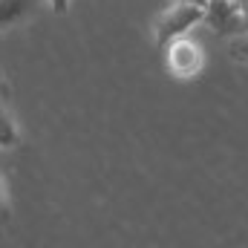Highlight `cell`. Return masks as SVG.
<instances>
[{"label": "cell", "mask_w": 248, "mask_h": 248, "mask_svg": "<svg viewBox=\"0 0 248 248\" xmlns=\"http://www.w3.org/2000/svg\"><path fill=\"white\" fill-rule=\"evenodd\" d=\"M165 49V61H168V69L176 75V78H196L205 66V55H202V46L187 41L185 35L182 38H173L170 44L162 46Z\"/></svg>", "instance_id": "cell-2"}, {"label": "cell", "mask_w": 248, "mask_h": 248, "mask_svg": "<svg viewBox=\"0 0 248 248\" xmlns=\"http://www.w3.org/2000/svg\"><path fill=\"white\" fill-rule=\"evenodd\" d=\"M231 3L237 9V32H248V0H231Z\"/></svg>", "instance_id": "cell-6"}, {"label": "cell", "mask_w": 248, "mask_h": 248, "mask_svg": "<svg viewBox=\"0 0 248 248\" xmlns=\"http://www.w3.org/2000/svg\"><path fill=\"white\" fill-rule=\"evenodd\" d=\"M6 217H9V205H6V182H3V176H0V228H3V222H6Z\"/></svg>", "instance_id": "cell-7"}, {"label": "cell", "mask_w": 248, "mask_h": 248, "mask_svg": "<svg viewBox=\"0 0 248 248\" xmlns=\"http://www.w3.org/2000/svg\"><path fill=\"white\" fill-rule=\"evenodd\" d=\"M38 6H41V0H0V32L32 17Z\"/></svg>", "instance_id": "cell-3"}, {"label": "cell", "mask_w": 248, "mask_h": 248, "mask_svg": "<svg viewBox=\"0 0 248 248\" xmlns=\"http://www.w3.org/2000/svg\"><path fill=\"white\" fill-rule=\"evenodd\" d=\"M205 20V6L199 3H190V0H173L153 23V32H156V44L165 46L170 44L173 38H182L187 35L196 23Z\"/></svg>", "instance_id": "cell-1"}, {"label": "cell", "mask_w": 248, "mask_h": 248, "mask_svg": "<svg viewBox=\"0 0 248 248\" xmlns=\"http://www.w3.org/2000/svg\"><path fill=\"white\" fill-rule=\"evenodd\" d=\"M46 3H49L58 15H66V9H69V0H46Z\"/></svg>", "instance_id": "cell-8"}, {"label": "cell", "mask_w": 248, "mask_h": 248, "mask_svg": "<svg viewBox=\"0 0 248 248\" xmlns=\"http://www.w3.org/2000/svg\"><path fill=\"white\" fill-rule=\"evenodd\" d=\"M17 124L12 119V113L0 104V147H15L17 144Z\"/></svg>", "instance_id": "cell-4"}, {"label": "cell", "mask_w": 248, "mask_h": 248, "mask_svg": "<svg viewBox=\"0 0 248 248\" xmlns=\"http://www.w3.org/2000/svg\"><path fill=\"white\" fill-rule=\"evenodd\" d=\"M3 90H6V81H3V75H0V93H3Z\"/></svg>", "instance_id": "cell-9"}, {"label": "cell", "mask_w": 248, "mask_h": 248, "mask_svg": "<svg viewBox=\"0 0 248 248\" xmlns=\"http://www.w3.org/2000/svg\"><path fill=\"white\" fill-rule=\"evenodd\" d=\"M228 52H231V58H234V61L248 63V32H237V35L231 38Z\"/></svg>", "instance_id": "cell-5"}, {"label": "cell", "mask_w": 248, "mask_h": 248, "mask_svg": "<svg viewBox=\"0 0 248 248\" xmlns=\"http://www.w3.org/2000/svg\"><path fill=\"white\" fill-rule=\"evenodd\" d=\"M190 3H199V6H205V3H208V0H190Z\"/></svg>", "instance_id": "cell-10"}]
</instances>
